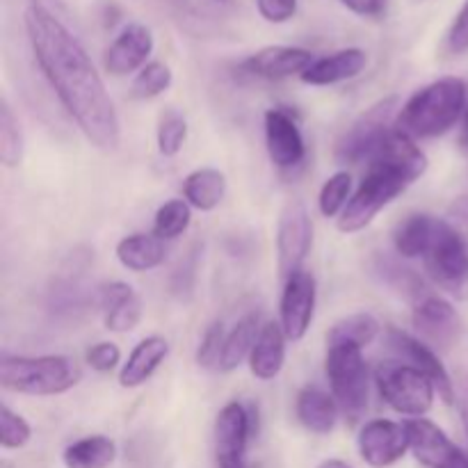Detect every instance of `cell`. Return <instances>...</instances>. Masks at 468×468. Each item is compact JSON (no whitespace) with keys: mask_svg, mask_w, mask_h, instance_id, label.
I'll return each instance as SVG.
<instances>
[{"mask_svg":"<svg viewBox=\"0 0 468 468\" xmlns=\"http://www.w3.org/2000/svg\"><path fill=\"white\" fill-rule=\"evenodd\" d=\"M398 96H387L359 114L336 142L334 158L338 165H366L379 142L393 131L398 112Z\"/></svg>","mask_w":468,"mask_h":468,"instance_id":"cell-8","label":"cell"},{"mask_svg":"<svg viewBox=\"0 0 468 468\" xmlns=\"http://www.w3.org/2000/svg\"><path fill=\"white\" fill-rule=\"evenodd\" d=\"M227 197V176L215 167L195 169L183 181V199L201 213L218 208Z\"/></svg>","mask_w":468,"mask_h":468,"instance_id":"cell-26","label":"cell"},{"mask_svg":"<svg viewBox=\"0 0 468 468\" xmlns=\"http://www.w3.org/2000/svg\"><path fill=\"white\" fill-rule=\"evenodd\" d=\"M379 320L373 314L356 311V314L346 315L336 320L327 334V343H355L359 347H368L379 336Z\"/></svg>","mask_w":468,"mask_h":468,"instance_id":"cell-29","label":"cell"},{"mask_svg":"<svg viewBox=\"0 0 468 468\" xmlns=\"http://www.w3.org/2000/svg\"><path fill=\"white\" fill-rule=\"evenodd\" d=\"M286 346L288 338L283 334V327L279 323H263L259 334V341H256L254 350L250 356V370L256 379L261 382H270V379L279 378V373L283 370L286 364Z\"/></svg>","mask_w":468,"mask_h":468,"instance_id":"cell-22","label":"cell"},{"mask_svg":"<svg viewBox=\"0 0 468 468\" xmlns=\"http://www.w3.org/2000/svg\"><path fill=\"white\" fill-rule=\"evenodd\" d=\"M187 140V122L181 112L176 110H167L160 114L158 131H155V142H158V151L165 158H174L183 151Z\"/></svg>","mask_w":468,"mask_h":468,"instance_id":"cell-34","label":"cell"},{"mask_svg":"<svg viewBox=\"0 0 468 468\" xmlns=\"http://www.w3.org/2000/svg\"><path fill=\"white\" fill-rule=\"evenodd\" d=\"M295 414L302 428L323 437V434H329L336 428L341 407H338L336 398L329 396L323 388L304 387L297 393Z\"/></svg>","mask_w":468,"mask_h":468,"instance_id":"cell-23","label":"cell"},{"mask_svg":"<svg viewBox=\"0 0 468 468\" xmlns=\"http://www.w3.org/2000/svg\"><path fill=\"white\" fill-rule=\"evenodd\" d=\"M117 261L131 272H151L165 263V240L155 233H133L117 242Z\"/></svg>","mask_w":468,"mask_h":468,"instance_id":"cell-24","label":"cell"},{"mask_svg":"<svg viewBox=\"0 0 468 468\" xmlns=\"http://www.w3.org/2000/svg\"><path fill=\"white\" fill-rule=\"evenodd\" d=\"M261 327H263V320L259 314H247L233 324L231 332H227L224 338V352H222V366L219 370L222 373H231L238 366H242L245 361H250L251 350H254L256 341H259Z\"/></svg>","mask_w":468,"mask_h":468,"instance_id":"cell-27","label":"cell"},{"mask_svg":"<svg viewBox=\"0 0 468 468\" xmlns=\"http://www.w3.org/2000/svg\"><path fill=\"white\" fill-rule=\"evenodd\" d=\"M85 361L91 370H96V373H112V370L119 368V364H122V350H119L117 343L101 341L87 350Z\"/></svg>","mask_w":468,"mask_h":468,"instance_id":"cell-38","label":"cell"},{"mask_svg":"<svg viewBox=\"0 0 468 468\" xmlns=\"http://www.w3.org/2000/svg\"><path fill=\"white\" fill-rule=\"evenodd\" d=\"M174 73L165 62H149L135 73L131 82V96L135 101H151L163 96L172 87Z\"/></svg>","mask_w":468,"mask_h":468,"instance_id":"cell-32","label":"cell"},{"mask_svg":"<svg viewBox=\"0 0 468 468\" xmlns=\"http://www.w3.org/2000/svg\"><path fill=\"white\" fill-rule=\"evenodd\" d=\"M425 172H428V155L411 137L393 128L366 163L364 178L338 218V231H364Z\"/></svg>","mask_w":468,"mask_h":468,"instance_id":"cell-2","label":"cell"},{"mask_svg":"<svg viewBox=\"0 0 468 468\" xmlns=\"http://www.w3.org/2000/svg\"><path fill=\"white\" fill-rule=\"evenodd\" d=\"M213 3H231V0H213Z\"/></svg>","mask_w":468,"mask_h":468,"instance_id":"cell-45","label":"cell"},{"mask_svg":"<svg viewBox=\"0 0 468 468\" xmlns=\"http://www.w3.org/2000/svg\"><path fill=\"white\" fill-rule=\"evenodd\" d=\"M254 430V410L242 402L231 400L219 410L213 430L218 468H250L247 451Z\"/></svg>","mask_w":468,"mask_h":468,"instance_id":"cell-10","label":"cell"},{"mask_svg":"<svg viewBox=\"0 0 468 468\" xmlns=\"http://www.w3.org/2000/svg\"><path fill=\"white\" fill-rule=\"evenodd\" d=\"M314 53L297 46H268L256 50L242 62L247 73L263 80H283V78L300 76L314 64Z\"/></svg>","mask_w":468,"mask_h":468,"instance_id":"cell-18","label":"cell"},{"mask_svg":"<svg viewBox=\"0 0 468 468\" xmlns=\"http://www.w3.org/2000/svg\"><path fill=\"white\" fill-rule=\"evenodd\" d=\"M192 224V206L186 199H169L158 208L154 218V231L160 240H176L178 236L190 229Z\"/></svg>","mask_w":468,"mask_h":468,"instance_id":"cell-30","label":"cell"},{"mask_svg":"<svg viewBox=\"0 0 468 468\" xmlns=\"http://www.w3.org/2000/svg\"><path fill=\"white\" fill-rule=\"evenodd\" d=\"M423 265L443 292L460 302L468 300V229L439 218Z\"/></svg>","mask_w":468,"mask_h":468,"instance_id":"cell-5","label":"cell"},{"mask_svg":"<svg viewBox=\"0 0 468 468\" xmlns=\"http://www.w3.org/2000/svg\"><path fill=\"white\" fill-rule=\"evenodd\" d=\"M82 373L80 366L64 355L41 356H9L0 361V384L5 391L21 396L50 398L62 396L78 387Z\"/></svg>","mask_w":468,"mask_h":468,"instance_id":"cell-4","label":"cell"},{"mask_svg":"<svg viewBox=\"0 0 468 468\" xmlns=\"http://www.w3.org/2000/svg\"><path fill=\"white\" fill-rule=\"evenodd\" d=\"M375 384L382 400L396 414L423 419L434 405L437 387L432 379L407 361H382L375 370Z\"/></svg>","mask_w":468,"mask_h":468,"instance_id":"cell-7","label":"cell"},{"mask_svg":"<svg viewBox=\"0 0 468 468\" xmlns=\"http://www.w3.org/2000/svg\"><path fill=\"white\" fill-rule=\"evenodd\" d=\"M32 439V428L21 414L9 410L7 405H3L0 410V446L5 451H21L30 443Z\"/></svg>","mask_w":468,"mask_h":468,"instance_id":"cell-36","label":"cell"},{"mask_svg":"<svg viewBox=\"0 0 468 468\" xmlns=\"http://www.w3.org/2000/svg\"><path fill=\"white\" fill-rule=\"evenodd\" d=\"M23 149H26V144H23L21 123H18L7 99H3V103H0V160H3L5 167H18L23 160Z\"/></svg>","mask_w":468,"mask_h":468,"instance_id":"cell-31","label":"cell"},{"mask_svg":"<svg viewBox=\"0 0 468 468\" xmlns=\"http://www.w3.org/2000/svg\"><path fill=\"white\" fill-rule=\"evenodd\" d=\"M387 343L388 347L400 356V361H407V364L416 366V368L423 370V373L432 379L434 387H437L439 398H441L443 402L452 405V402L457 400L455 382H452L446 366H443V361L439 359L437 350H434L432 346H428V343L420 341V338L411 336V334L407 332H400V329L396 327H391L387 332Z\"/></svg>","mask_w":468,"mask_h":468,"instance_id":"cell-15","label":"cell"},{"mask_svg":"<svg viewBox=\"0 0 468 468\" xmlns=\"http://www.w3.org/2000/svg\"><path fill=\"white\" fill-rule=\"evenodd\" d=\"M457 144H460L464 151H468V101H466L464 114H462V119H460V133H457Z\"/></svg>","mask_w":468,"mask_h":468,"instance_id":"cell-43","label":"cell"},{"mask_svg":"<svg viewBox=\"0 0 468 468\" xmlns=\"http://www.w3.org/2000/svg\"><path fill=\"white\" fill-rule=\"evenodd\" d=\"M437 219L428 213H411L396 224L391 233L393 250L402 259H423L432 242Z\"/></svg>","mask_w":468,"mask_h":468,"instance_id":"cell-25","label":"cell"},{"mask_svg":"<svg viewBox=\"0 0 468 468\" xmlns=\"http://www.w3.org/2000/svg\"><path fill=\"white\" fill-rule=\"evenodd\" d=\"M352 199V176L350 172H336L323 183L318 195V208L323 218H341L346 206Z\"/></svg>","mask_w":468,"mask_h":468,"instance_id":"cell-33","label":"cell"},{"mask_svg":"<svg viewBox=\"0 0 468 468\" xmlns=\"http://www.w3.org/2000/svg\"><path fill=\"white\" fill-rule=\"evenodd\" d=\"M154 44V32L149 27L142 23H128L105 50V71L117 78L140 71L149 64Z\"/></svg>","mask_w":468,"mask_h":468,"instance_id":"cell-17","label":"cell"},{"mask_svg":"<svg viewBox=\"0 0 468 468\" xmlns=\"http://www.w3.org/2000/svg\"><path fill=\"white\" fill-rule=\"evenodd\" d=\"M318 468H352V466L346 464L343 460H327V462H323Z\"/></svg>","mask_w":468,"mask_h":468,"instance_id":"cell-44","label":"cell"},{"mask_svg":"<svg viewBox=\"0 0 468 468\" xmlns=\"http://www.w3.org/2000/svg\"><path fill=\"white\" fill-rule=\"evenodd\" d=\"M224 338H227V329L222 323H213L201 336L199 347H197V364L206 370H219L222 366V352H224Z\"/></svg>","mask_w":468,"mask_h":468,"instance_id":"cell-37","label":"cell"},{"mask_svg":"<svg viewBox=\"0 0 468 468\" xmlns=\"http://www.w3.org/2000/svg\"><path fill=\"white\" fill-rule=\"evenodd\" d=\"M410 451L425 468H468V455L428 419L407 420Z\"/></svg>","mask_w":468,"mask_h":468,"instance_id":"cell-13","label":"cell"},{"mask_svg":"<svg viewBox=\"0 0 468 468\" xmlns=\"http://www.w3.org/2000/svg\"><path fill=\"white\" fill-rule=\"evenodd\" d=\"M256 9L268 23H286L295 16L297 0H256Z\"/></svg>","mask_w":468,"mask_h":468,"instance_id":"cell-39","label":"cell"},{"mask_svg":"<svg viewBox=\"0 0 468 468\" xmlns=\"http://www.w3.org/2000/svg\"><path fill=\"white\" fill-rule=\"evenodd\" d=\"M26 32L41 73L91 146L114 151L122 123L99 69L78 37L44 5L26 9Z\"/></svg>","mask_w":468,"mask_h":468,"instance_id":"cell-1","label":"cell"},{"mask_svg":"<svg viewBox=\"0 0 468 468\" xmlns=\"http://www.w3.org/2000/svg\"><path fill=\"white\" fill-rule=\"evenodd\" d=\"M448 50L451 53H466L468 50V0L464 5H462L460 14L455 16V21H452L451 30H448Z\"/></svg>","mask_w":468,"mask_h":468,"instance_id":"cell-40","label":"cell"},{"mask_svg":"<svg viewBox=\"0 0 468 468\" xmlns=\"http://www.w3.org/2000/svg\"><path fill=\"white\" fill-rule=\"evenodd\" d=\"M455 388H457V405H460L462 423H464L466 437H468V373L460 375V379L455 382Z\"/></svg>","mask_w":468,"mask_h":468,"instance_id":"cell-42","label":"cell"},{"mask_svg":"<svg viewBox=\"0 0 468 468\" xmlns=\"http://www.w3.org/2000/svg\"><path fill=\"white\" fill-rule=\"evenodd\" d=\"M361 460L370 468H388L402 460L410 451V434L405 423L388 419L368 420L356 437Z\"/></svg>","mask_w":468,"mask_h":468,"instance_id":"cell-14","label":"cell"},{"mask_svg":"<svg viewBox=\"0 0 468 468\" xmlns=\"http://www.w3.org/2000/svg\"><path fill=\"white\" fill-rule=\"evenodd\" d=\"M265 146L279 169H295L304 163L306 144L292 114L283 108H270L263 117Z\"/></svg>","mask_w":468,"mask_h":468,"instance_id":"cell-16","label":"cell"},{"mask_svg":"<svg viewBox=\"0 0 468 468\" xmlns=\"http://www.w3.org/2000/svg\"><path fill=\"white\" fill-rule=\"evenodd\" d=\"M411 324L420 334V341L432 343V347H443V350L455 346L464 332V323L452 302L432 292L414 302Z\"/></svg>","mask_w":468,"mask_h":468,"instance_id":"cell-12","label":"cell"},{"mask_svg":"<svg viewBox=\"0 0 468 468\" xmlns=\"http://www.w3.org/2000/svg\"><path fill=\"white\" fill-rule=\"evenodd\" d=\"M468 85L457 76H443L416 90L398 112L393 128L411 140L446 135L464 114Z\"/></svg>","mask_w":468,"mask_h":468,"instance_id":"cell-3","label":"cell"},{"mask_svg":"<svg viewBox=\"0 0 468 468\" xmlns=\"http://www.w3.org/2000/svg\"><path fill=\"white\" fill-rule=\"evenodd\" d=\"M378 272L382 274V279L388 283V286L396 288L398 292H405V297H410V300L419 302L420 297L428 295L419 274H416L414 270L400 268L396 261L384 259L382 263L378 265Z\"/></svg>","mask_w":468,"mask_h":468,"instance_id":"cell-35","label":"cell"},{"mask_svg":"<svg viewBox=\"0 0 468 468\" xmlns=\"http://www.w3.org/2000/svg\"><path fill=\"white\" fill-rule=\"evenodd\" d=\"M324 375L332 396L350 420H356L368 407L370 373L364 359V347L355 343H327Z\"/></svg>","mask_w":468,"mask_h":468,"instance_id":"cell-6","label":"cell"},{"mask_svg":"<svg viewBox=\"0 0 468 468\" xmlns=\"http://www.w3.org/2000/svg\"><path fill=\"white\" fill-rule=\"evenodd\" d=\"M103 324L112 334H128L142 323V300L135 288L123 282H110L99 288Z\"/></svg>","mask_w":468,"mask_h":468,"instance_id":"cell-19","label":"cell"},{"mask_svg":"<svg viewBox=\"0 0 468 468\" xmlns=\"http://www.w3.org/2000/svg\"><path fill=\"white\" fill-rule=\"evenodd\" d=\"M368 64V55L361 48H343L332 55L315 59L304 73H302V82L314 87H329L338 85V82L352 80L359 76Z\"/></svg>","mask_w":468,"mask_h":468,"instance_id":"cell-20","label":"cell"},{"mask_svg":"<svg viewBox=\"0 0 468 468\" xmlns=\"http://www.w3.org/2000/svg\"><path fill=\"white\" fill-rule=\"evenodd\" d=\"M117 460V443L105 434H91L69 443L62 452L67 468H110Z\"/></svg>","mask_w":468,"mask_h":468,"instance_id":"cell-28","label":"cell"},{"mask_svg":"<svg viewBox=\"0 0 468 468\" xmlns=\"http://www.w3.org/2000/svg\"><path fill=\"white\" fill-rule=\"evenodd\" d=\"M315 297H318V286L309 270H297L283 282L279 324L283 327L288 341L300 343L306 336L315 315Z\"/></svg>","mask_w":468,"mask_h":468,"instance_id":"cell-11","label":"cell"},{"mask_svg":"<svg viewBox=\"0 0 468 468\" xmlns=\"http://www.w3.org/2000/svg\"><path fill=\"white\" fill-rule=\"evenodd\" d=\"M3 468H9V462H3Z\"/></svg>","mask_w":468,"mask_h":468,"instance_id":"cell-46","label":"cell"},{"mask_svg":"<svg viewBox=\"0 0 468 468\" xmlns=\"http://www.w3.org/2000/svg\"><path fill=\"white\" fill-rule=\"evenodd\" d=\"M314 247V222L302 199H288L277 222V270L282 282L304 268Z\"/></svg>","mask_w":468,"mask_h":468,"instance_id":"cell-9","label":"cell"},{"mask_svg":"<svg viewBox=\"0 0 468 468\" xmlns=\"http://www.w3.org/2000/svg\"><path fill=\"white\" fill-rule=\"evenodd\" d=\"M169 356V343L163 336H146L133 347L126 364L119 368V384L123 388H137L154 378L155 370Z\"/></svg>","mask_w":468,"mask_h":468,"instance_id":"cell-21","label":"cell"},{"mask_svg":"<svg viewBox=\"0 0 468 468\" xmlns=\"http://www.w3.org/2000/svg\"><path fill=\"white\" fill-rule=\"evenodd\" d=\"M341 3L359 16H379L387 12L391 0H341Z\"/></svg>","mask_w":468,"mask_h":468,"instance_id":"cell-41","label":"cell"}]
</instances>
